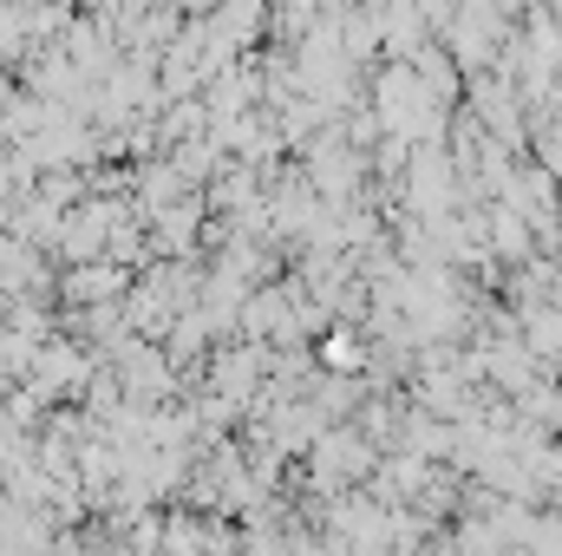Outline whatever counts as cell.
Here are the masks:
<instances>
[{
  "label": "cell",
  "instance_id": "cell-1",
  "mask_svg": "<svg viewBox=\"0 0 562 556\" xmlns=\"http://www.w3.org/2000/svg\"><path fill=\"white\" fill-rule=\"evenodd\" d=\"M321 360H327V367L347 380V374H360V367H367V347H360V341L340 327V334H327V341H321Z\"/></svg>",
  "mask_w": 562,
  "mask_h": 556
}]
</instances>
